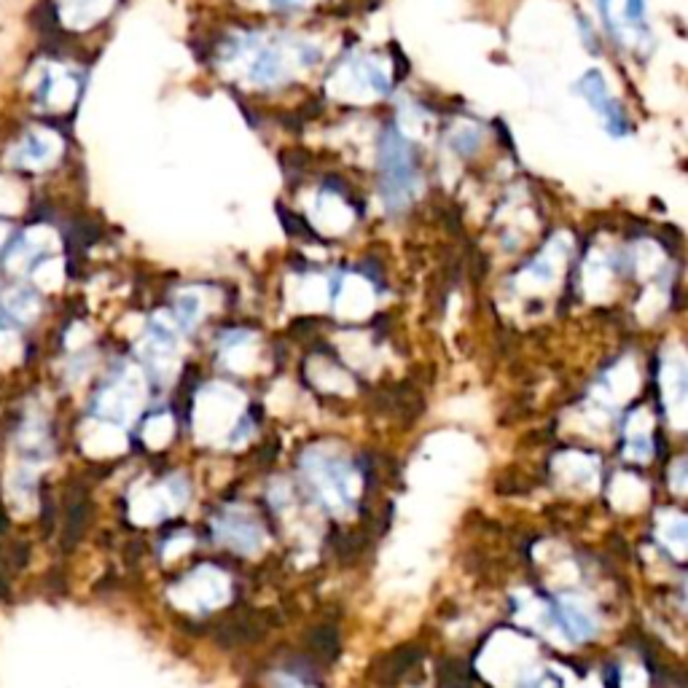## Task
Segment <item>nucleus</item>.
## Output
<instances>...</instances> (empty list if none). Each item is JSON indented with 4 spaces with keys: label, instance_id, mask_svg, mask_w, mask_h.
I'll return each mask as SVG.
<instances>
[{
    "label": "nucleus",
    "instance_id": "obj_1",
    "mask_svg": "<svg viewBox=\"0 0 688 688\" xmlns=\"http://www.w3.org/2000/svg\"><path fill=\"white\" fill-rule=\"evenodd\" d=\"M379 186H382L385 207L390 210H404L420 186V170H417L412 143L396 127L385 129L379 143Z\"/></svg>",
    "mask_w": 688,
    "mask_h": 688
},
{
    "label": "nucleus",
    "instance_id": "obj_5",
    "mask_svg": "<svg viewBox=\"0 0 688 688\" xmlns=\"http://www.w3.org/2000/svg\"><path fill=\"white\" fill-rule=\"evenodd\" d=\"M52 140V135H46V132H33V135H27V138L17 146V151H14L17 162L27 164V167H41V164H46V159H52L54 156Z\"/></svg>",
    "mask_w": 688,
    "mask_h": 688
},
{
    "label": "nucleus",
    "instance_id": "obj_2",
    "mask_svg": "<svg viewBox=\"0 0 688 688\" xmlns=\"http://www.w3.org/2000/svg\"><path fill=\"white\" fill-rule=\"evenodd\" d=\"M232 57L242 73L258 86L280 84L288 76V52L283 43L267 38H240Z\"/></svg>",
    "mask_w": 688,
    "mask_h": 688
},
{
    "label": "nucleus",
    "instance_id": "obj_6",
    "mask_svg": "<svg viewBox=\"0 0 688 688\" xmlns=\"http://www.w3.org/2000/svg\"><path fill=\"white\" fill-rule=\"evenodd\" d=\"M275 9H293V6H299L301 0H269Z\"/></svg>",
    "mask_w": 688,
    "mask_h": 688
},
{
    "label": "nucleus",
    "instance_id": "obj_4",
    "mask_svg": "<svg viewBox=\"0 0 688 688\" xmlns=\"http://www.w3.org/2000/svg\"><path fill=\"white\" fill-rule=\"evenodd\" d=\"M576 89H578V95L584 97V103L589 105L597 116H600V121L605 124V129L611 132L613 138L627 135V129H629L627 113H624L619 100L613 97V92L608 89V81L602 78L600 70H586L584 76L576 81Z\"/></svg>",
    "mask_w": 688,
    "mask_h": 688
},
{
    "label": "nucleus",
    "instance_id": "obj_3",
    "mask_svg": "<svg viewBox=\"0 0 688 688\" xmlns=\"http://www.w3.org/2000/svg\"><path fill=\"white\" fill-rule=\"evenodd\" d=\"M608 33L627 49H645L651 43L645 0H597Z\"/></svg>",
    "mask_w": 688,
    "mask_h": 688
}]
</instances>
